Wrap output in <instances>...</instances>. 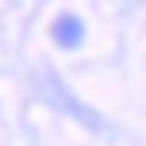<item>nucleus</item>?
<instances>
[{
	"label": "nucleus",
	"instance_id": "1",
	"mask_svg": "<svg viewBox=\"0 0 146 146\" xmlns=\"http://www.w3.org/2000/svg\"><path fill=\"white\" fill-rule=\"evenodd\" d=\"M53 40L60 46H66V50L80 46L83 43V20L73 17V13H60V17L53 20Z\"/></svg>",
	"mask_w": 146,
	"mask_h": 146
}]
</instances>
